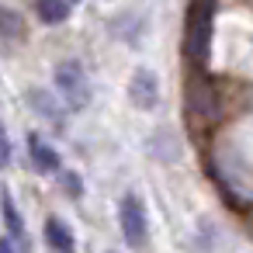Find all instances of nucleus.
Masks as SVG:
<instances>
[{
	"label": "nucleus",
	"instance_id": "1",
	"mask_svg": "<svg viewBox=\"0 0 253 253\" xmlns=\"http://www.w3.org/2000/svg\"><path fill=\"white\" fill-rule=\"evenodd\" d=\"M56 87H59L66 108L80 111L90 104V80H87V70L80 66V59H63L56 66Z\"/></svg>",
	"mask_w": 253,
	"mask_h": 253
},
{
	"label": "nucleus",
	"instance_id": "2",
	"mask_svg": "<svg viewBox=\"0 0 253 253\" xmlns=\"http://www.w3.org/2000/svg\"><path fill=\"white\" fill-rule=\"evenodd\" d=\"M118 225H122V236L128 246H142L146 243V232H149V218H146V205L139 194H125L118 201Z\"/></svg>",
	"mask_w": 253,
	"mask_h": 253
},
{
	"label": "nucleus",
	"instance_id": "3",
	"mask_svg": "<svg viewBox=\"0 0 253 253\" xmlns=\"http://www.w3.org/2000/svg\"><path fill=\"white\" fill-rule=\"evenodd\" d=\"M211 14H215V4H211V0H198V7H194V14H191V35H187V52L194 56V63H205V59H208Z\"/></svg>",
	"mask_w": 253,
	"mask_h": 253
},
{
	"label": "nucleus",
	"instance_id": "4",
	"mask_svg": "<svg viewBox=\"0 0 253 253\" xmlns=\"http://www.w3.org/2000/svg\"><path fill=\"white\" fill-rule=\"evenodd\" d=\"M28 156H32V163H35V170L39 173H59L63 170V160H59V153L39 135V132H32L28 135Z\"/></svg>",
	"mask_w": 253,
	"mask_h": 253
},
{
	"label": "nucleus",
	"instance_id": "5",
	"mask_svg": "<svg viewBox=\"0 0 253 253\" xmlns=\"http://www.w3.org/2000/svg\"><path fill=\"white\" fill-rule=\"evenodd\" d=\"M156 97H160L156 77H153L149 70H135V77H132V101H135L139 108H153Z\"/></svg>",
	"mask_w": 253,
	"mask_h": 253
},
{
	"label": "nucleus",
	"instance_id": "6",
	"mask_svg": "<svg viewBox=\"0 0 253 253\" xmlns=\"http://www.w3.org/2000/svg\"><path fill=\"white\" fill-rule=\"evenodd\" d=\"M73 4L70 0H35V14L45 21V25H63L70 18Z\"/></svg>",
	"mask_w": 253,
	"mask_h": 253
},
{
	"label": "nucleus",
	"instance_id": "7",
	"mask_svg": "<svg viewBox=\"0 0 253 253\" xmlns=\"http://www.w3.org/2000/svg\"><path fill=\"white\" fill-rule=\"evenodd\" d=\"M28 101L35 104V111H39L45 122H56V125H63V108H59V104H56V101H52L45 90H32V94H28Z\"/></svg>",
	"mask_w": 253,
	"mask_h": 253
},
{
	"label": "nucleus",
	"instance_id": "8",
	"mask_svg": "<svg viewBox=\"0 0 253 253\" xmlns=\"http://www.w3.org/2000/svg\"><path fill=\"white\" fill-rule=\"evenodd\" d=\"M0 208H4V222H7V232L21 243V246H28V236H25V225H21V215H18V208H14V201H11V194L4 191V201H0Z\"/></svg>",
	"mask_w": 253,
	"mask_h": 253
},
{
	"label": "nucleus",
	"instance_id": "9",
	"mask_svg": "<svg viewBox=\"0 0 253 253\" xmlns=\"http://www.w3.org/2000/svg\"><path fill=\"white\" fill-rule=\"evenodd\" d=\"M45 243L52 250H73V236H70V229L59 218H49L45 222Z\"/></svg>",
	"mask_w": 253,
	"mask_h": 253
},
{
	"label": "nucleus",
	"instance_id": "10",
	"mask_svg": "<svg viewBox=\"0 0 253 253\" xmlns=\"http://www.w3.org/2000/svg\"><path fill=\"white\" fill-rule=\"evenodd\" d=\"M0 32H4L7 39L21 35V18H18L14 11H4V7H0Z\"/></svg>",
	"mask_w": 253,
	"mask_h": 253
},
{
	"label": "nucleus",
	"instance_id": "11",
	"mask_svg": "<svg viewBox=\"0 0 253 253\" xmlns=\"http://www.w3.org/2000/svg\"><path fill=\"white\" fill-rule=\"evenodd\" d=\"M59 177H63V184H66V191H70L73 198H80V194H84V184H80V180H77L73 173H66V170H59Z\"/></svg>",
	"mask_w": 253,
	"mask_h": 253
}]
</instances>
